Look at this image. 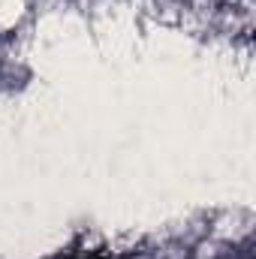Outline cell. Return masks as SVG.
<instances>
[{"mask_svg": "<svg viewBox=\"0 0 256 259\" xmlns=\"http://www.w3.org/2000/svg\"><path fill=\"white\" fill-rule=\"evenodd\" d=\"M75 259H109V256H103V253H88V256H75Z\"/></svg>", "mask_w": 256, "mask_h": 259, "instance_id": "1", "label": "cell"}]
</instances>
